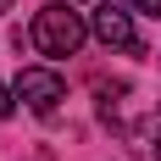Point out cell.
I'll return each instance as SVG.
<instances>
[{"instance_id": "obj_1", "label": "cell", "mask_w": 161, "mask_h": 161, "mask_svg": "<svg viewBox=\"0 0 161 161\" xmlns=\"http://www.w3.org/2000/svg\"><path fill=\"white\" fill-rule=\"evenodd\" d=\"M89 39V22L78 11H67V0H50L33 11V45L39 56H78V45Z\"/></svg>"}, {"instance_id": "obj_6", "label": "cell", "mask_w": 161, "mask_h": 161, "mask_svg": "<svg viewBox=\"0 0 161 161\" xmlns=\"http://www.w3.org/2000/svg\"><path fill=\"white\" fill-rule=\"evenodd\" d=\"M133 11H145V17H161V0H128Z\"/></svg>"}, {"instance_id": "obj_2", "label": "cell", "mask_w": 161, "mask_h": 161, "mask_svg": "<svg viewBox=\"0 0 161 161\" xmlns=\"http://www.w3.org/2000/svg\"><path fill=\"white\" fill-rule=\"evenodd\" d=\"M17 100L28 106V111H56L67 100V83H61V72H50V67H22L17 72Z\"/></svg>"}, {"instance_id": "obj_5", "label": "cell", "mask_w": 161, "mask_h": 161, "mask_svg": "<svg viewBox=\"0 0 161 161\" xmlns=\"http://www.w3.org/2000/svg\"><path fill=\"white\" fill-rule=\"evenodd\" d=\"M11 111H17V89H6V83H0V122H6Z\"/></svg>"}, {"instance_id": "obj_3", "label": "cell", "mask_w": 161, "mask_h": 161, "mask_svg": "<svg viewBox=\"0 0 161 161\" xmlns=\"http://www.w3.org/2000/svg\"><path fill=\"white\" fill-rule=\"evenodd\" d=\"M89 33H95L100 45H111V50L145 56V39H139V28H133V17H128V11H117V6H100V11L89 17Z\"/></svg>"}, {"instance_id": "obj_7", "label": "cell", "mask_w": 161, "mask_h": 161, "mask_svg": "<svg viewBox=\"0 0 161 161\" xmlns=\"http://www.w3.org/2000/svg\"><path fill=\"white\" fill-rule=\"evenodd\" d=\"M0 11H11V0H0Z\"/></svg>"}, {"instance_id": "obj_8", "label": "cell", "mask_w": 161, "mask_h": 161, "mask_svg": "<svg viewBox=\"0 0 161 161\" xmlns=\"http://www.w3.org/2000/svg\"><path fill=\"white\" fill-rule=\"evenodd\" d=\"M28 161H50V156H28Z\"/></svg>"}, {"instance_id": "obj_4", "label": "cell", "mask_w": 161, "mask_h": 161, "mask_svg": "<svg viewBox=\"0 0 161 161\" xmlns=\"http://www.w3.org/2000/svg\"><path fill=\"white\" fill-rule=\"evenodd\" d=\"M128 139H133V150H139L145 161H161V106H156L150 117H139V122H133Z\"/></svg>"}]
</instances>
